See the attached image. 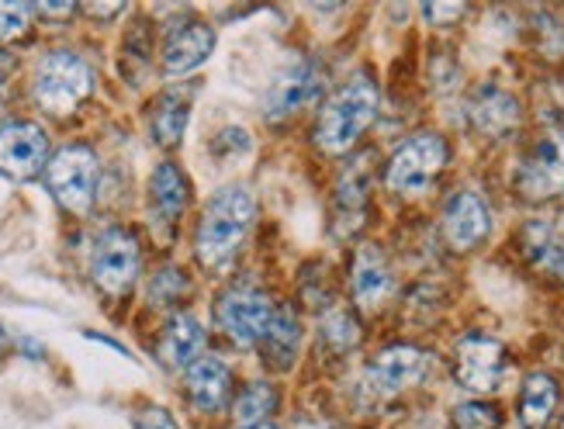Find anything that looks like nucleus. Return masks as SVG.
<instances>
[{"label":"nucleus","instance_id":"2f4dec72","mask_svg":"<svg viewBox=\"0 0 564 429\" xmlns=\"http://www.w3.org/2000/svg\"><path fill=\"white\" fill-rule=\"evenodd\" d=\"M87 14H94V18H115V14H121V4H87Z\"/></svg>","mask_w":564,"mask_h":429},{"label":"nucleus","instance_id":"bb28decb","mask_svg":"<svg viewBox=\"0 0 564 429\" xmlns=\"http://www.w3.org/2000/svg\"><path fill=\"white\" fill-rule=\"evenodd\" d=\"M35 8L29 4H0V39H18L29 29V18Z\"/></svg>","mask_w":564,"mask_h":429},{"label":"nucleus","instance_id":"f8f14e48","mask_svg":"<svg viewBox=\"0 0 564 429\" xmlns=\"http://www.w3.org/2000/svg\"><path fill=\"white\" fill-rule=\"evenodd\" d=\"M426 374V353L415 346H388L371 361V385L381 395H399L412 385H420Z\"/></svg>","mask_w":564,"mask_h":429},{"label":"nucleus","instance_id":"c85d7f7f","mask_svg":"<svg viewBox=\"0 0 564 429\" xmlns=\"http://www.w3.org/2000/svg\"><path fill=\"white\" fill-rule=\"evenodd\" d=\"M423 14H426V21H433V24H447V21L460 18L464 8H460V4H426Z\"/></svg>","mask_w":564,"mask_h":429},{"label":"nucleus","instance_id":"39448f33","mask_svg":"<svg viewBox=\"0 0 564 429\" xmlns=\"http://www.w3.org/2000/svg\"><path fill=\"white\" fill-rule=\"evenodd\" d=\"M444 167H447V142L433 132H423L409 139L399 153L391 157L384 170V184L395 194H423Z\"/></svg>","mask_w":564,"mask_h":429},{"label":"nucleus","instance_id":"6ab92c4d","mask_svg":"<svg viewBox=\"0 0 564 429\" xmlns=\"http://www.w3.org/2000/svg\"><path fill=\"white\" fill-rule=\"evenodd\" d=\"M299 343H302L299 319H294V312H288V309H278L271 325H267V336L260 340L263 357L278 371H288L294 364V357H299Z\"/></svg>","mask_w":564,"mask_h":429},{"label":"nucleus","instance_id":"ddd939ff","mask_svg":"<svg viewBox=\"0 0 564 429\" xmlns=\"http://www.w3.org/2000/svg\"><path fill=\"white\" fill-rule=\"evenodd\" d=\"M488 229H492V215L475 191H460L447 201L444 236L454 249H475L488 236Z\"/></svg>","mask_w":564,"mask_h":429},{"label":"nucleus","instance_id":"b1692460","mask_svg":"<svg viewBox=\"0 0 564 429\" xmlns=\"http://www.w3.org/2000/svg\"><path fill=\"white\" fill-rule=\"evenodd\" d=\"M274 412H278V392L271 385H263V382L250 385L236 401V419L242 426L267 422V416H274Z\"/></svg>","mask_w":564,"mask_h":429},{"label":"nucleus","instance_id":"2eb2a0df","mask_svg":"<svg viewBox=\"0 0 564 429\" xmlns=\"http://www.w3.org/2000/svg\"><path fill=\"white\" fill-rule=\"evenodd\" d=\"M232 374L218 357H198L187 367V395L202 412H215L226 406Z\"/></svg>","mask_w":564,"mask_h":429},{"label":"nucleus","instance_id":"f3484780","mask_svg":"<svg viewBox=\"0 0 564 429\" xmlns=\"http://www.w3.org/2000/svg\"><path fill=\"white\" fill-rule=\"evenodd\" d=\"M202 350H205V330L198 319H191V315L170 319L160 340V361L166 367H191L202 357Z\"/></svg>","mask_w":564,"mask_h":429},{"label":"nucleus","instance_id":"20e7f679","mask_svg":"<svg viewBox=\"0 0 564 429\" xmlns=\"http://www.w3.org/2000/svg\"><path fill=\"white\" fill-rule=\"evenodd\" d=\"M45 184L63 208L84 215L94 205L97 187V157L87 146H66L45 163Z\"/></svg>","mask_w":564,"mask_h":429},{"label":"nucleus","instance_id":"f704fd0d","mask_svg":"<svg viewBox=\"0 0 564 429\" xmlns=\"http://www.w3.org/2000/svg\"><path fill=\"white\" fill-rule=\"evenodd\" d=\"M8 346V333H4V325H0V350Z\"/></svg>","mask_w":564,"mask_h":429},{"label":"nucleus","instance_id":"4be33fe9","mask_svg":"<svg viewBox=\"0 0 564 429\" xmlns=\"http://www.w3.org/2000/svg\"><path fill=\"white\" fill-rule=\"evenodd\" d=\"M150 191H153V205L166 218H177L187 208V181H184V173L174 163H160L156 167Z\"/></svg>","mask_w":564,"mask_h":429},{"label":"nucleus","instance_id":"393cba45","mask_svg":"<svg viewBox=\"0 0 564 429\" xmlns=\"http://www.w3.org/2000/svg\"><path fill=\"white\" fill-rule=\"evenodd\" d=\"M323 336L333 350H350V346H357V340H360V325H357V319L350 315V312H333V315H326V322H323Z\"/></svg>","mask_w":564,"mask_h":429},{"label":"nucleus","instance_id":"cd10ccee","mask_svg":"<svg viewBox=\"0 0 564 429\" xmlns=\"http://www.w3.org/2000/svg\"><path fill=\"white\" fill-rule=\"evenodd\" d=\"M135 429H181V426L166 409H142L135 416Z\"/></svg>","mask_w":564,"mask_h":429},{"label":"nucleus","instance_id":"473e14b6","mask_svg":"<svg viewBox=\"0 0 564 429\" xmlns=\"http://www.w3.org/2000/svg\"><path fill=\"white\" fill-rule=\"evenodd\" d=\"M21 350L29 353V357H35V361L45 353V350H42V343H35V340H21Z\"/></svg>","mask_w":564,"mask_h":429},{"label":"nucleus","instance_id":"a878e982","mask_svg":"<svg viewBox=\"0 0 564 429\" xmlns=\"http://www.w3.org/2000/svg\"><path fill=\"white\" fill-rule=\"evenodd\" d=\"M454 429H499V409L485 401H464L454 409Z\"/></svg>","mask_w":564,"mask_h":429},{"label":"nucleus","instance_id":"6e6552de","mask_svg":"<svg viewBox=\"0 0 564 429\" xmlns=\"http://www.w3.org/2000/svg\"><path fill=\"white\" fill-rule=\"evenodd\" d=\"M271 298L257 288H232L218 298V322L236 346H253L267 336V325L274 319Z\"/></svg>","mask_w":564,"mask_h":429},{"label":"nucleus","instance_id":"423d86ee","mask_svg":"<svg viewBox=\"0 0 564 429\" xmlns=\"http://www.w3.org/2000/svg\"><path fill=\"white\" fill-rule=\"evenodd\" d=\"M517 187L530 201H544L564 191V121L551 125L517 170Z\"/></svg>","mask_w":564,"mask_h":429},{"label":"nucleus","instance_id":"f257e3e1","mask_svg":"<svg viewBox=\"0 0 564 429\" xmlns=\"http://www.w3.org/2000/svg\"><path fill=\"white\" fill-rule=\"evenodd\" d=\"M375 115H378V84L367 77V73H357V77L343 84L329 97V105L318 111L315 146L333 157L347 153L364 136L367 125L375 121Z\"/></svg>","mask_w":564,"mask_h":429},{"label":"nucleus","instance_id":"9d476101","mask_svg":"<svg viewBox=\"0 0 564 429\" xmlns=\"http://www.w3.org/2000/svg\"><path fill=\"white\" fill-rule=\"evenodd\" d=\"M48 139L32 121H8L0 129V173L14 181H29L45 167Z\"/></svg>","mask_w":564,"mask_h":429},{"label":"nucleus","instance_id":"7c9ffc66","mask_svg":"<svg viewBox=\"0 0 564 429\" xmlns=\"http://www.w3.org/2000/svg\"><path fill=\"white\" fill-rule=\"evenodd\" d=\"M8 77H11V60L0 53V105H4V97H8Z\"/></svg>","mask_w":564,"mask_h":429},{"label":"nucleus","instance_id":"4468645a","mask_svg":"<svg viewBox=\"0 0 564 429\" xmlns=\"http://www.w3.org/2000/svg\"><path fill=\"white\" fill-rule=\"evenodd\" d=\"M212 49H215V32L208 24H202V21L177 24V29L166 35L163 66H166V73H191L212 56Z\"/></svg>","mask_w":564,"mask_h":429},{"label":"nucleus","instance_id":"a211bd4d","mask_svg":"<svg viewBox=\"0 0 564 429\" xmlns=\"http://www.w3.org/2000/svg\"><path fill=\"white\" fill-rule=\"evenodd\" d=\"M471 121L485 136H506L512 125L520 121L517 97L499 90V87H481L471 100Z\"/></svg>","mask_w":564,"mask_h":429},{"label":"nucleus","instance_id":"0eeeda50","mask_svg":"<svg viewBox=\"0 0 564 429\" xmlns=\"http://www.w3.org/2000/svg\"><path fill=\"white\" fill-rule=\"evenodd\" d=\"M90 274L101 291L126 294L139 277V243L126 229L101 233L90 254Z\"/></svg>","mask_w":564,"mask_h":429},{"label":"nucleus","instance_id":"412c9836","mask_svg":"<svg viewBox=\"0 0 564 429\" xmlns=\"http://www.w3.org/2000/svg\"><path fill=\"white\" fill-rule=\"evenodd\" d=\"M187 118H191V100L184 94H177V90L163 94L156 111H153V136H156V142L177 146L184 139Z\"/></svg>","mask_w":564,"mask_h":429},{"label":"nucleus","instance_id":"f03ea898","mask_svg":"<svg viewBox=\"0 0 564 429\" xmlns=\"http://www.w3.org/2000/svg\"><path fill=\"white\" fill-rule=\"evenodd\" d=\"M253 225V197L247 187H223L198 225V260L212 270H223L239 254Z\"/></svg>","mask_w":564,"mask_h":429},{"label":"nucleus","instance_id":"5701e85b","mask_svg":"<svg viewBox=\"0 0 564 429\" xmlns=\"http://www.w3.org/2000/svg\"><path fill=\"white\" fill-rule=\"evenodd\" d=\"M523 246H527V257L536 267H544L547 274H554L564 281V243L547 229V225L533 222L530 229L523 233Z\"/></svg>","mask_w":564,"mask_h":429},{"label":"nucleus","instance_id":"dca6fc26","mask_svg":"<svg viewBox=\"0 0 564 429\" xmlns=\"http://www.w3.org/2000/svg\"><path fill=\"white\" fill-rule=\"evenodd\" d=\"M391 291V270L378 246H360L354 257V298L360 309H378Z\"/></svg>","mask_w":564,"mask_h":429},{"label":"nucleus","instance_id":"aec40b11","mask_svg":"<svg viewBox=\"0 0 564 429\" xmlns=\"http://www.w3.org/2000/svg\"><path fill=\"white\" fill-rule=\"evenodd\" d=\"M557 382L551 374H530L527 385H523V395H520V419L527 429H544L557 409Z\"/></svg>","mask_w":564,"mask_h":429},{"label":"nucleus","instance_id":"9b49d317","mask_svg":"<svg viewBox=\"0 0 564 429\" xmlns=\"http://www.w3.org/2000/svg\"><path fill=\"white\" fill-rule=\"evenodd\" d=\"M318 87H323V69H318L312 60H299L291 63L281 77L274 81V87L267 90L263 100V115L271 121L291 118L294 111H302L305 105H312Z\"/></svg>","mask_w":564,"mask_h":429},{"label":"nucleus","instance_id":"c756f323","mask_svg":"<svg viewBox=\"0 0 564 429\" xmlns=\"http://www.w3.org/2000/svg\"><path fill=\"white\" fill-rule=\"evenodd\" d=\"M35 11L45 14V18H69L77 8H73V4H39Z\"/></svg>","mask_w":564,"mask_h":429},{"label":"nucleus","instance_id":"7ed1b4c3","mask_svg":"<svg viewBox=\"0 0 564 429\" xmlns=\"http://www.w3.org/2000/svg\"><path fill=\"white\" fill-rule=\"evenodd\" d=\"M94 90V69L77 53H48L35 69V100L48 115H69Z\"/></svg>","mask_w":564,"mask_h":429},{"label":"nucleus","instance_id":"1a4fd4ad","mask_svg":"<svg viewBox=\"0 0 564 429\" xmlns=\"http://www.w3.org/2000/svg\"><path fill=\"white\" fill-rule=\"evenodd\" d=\"M457 382L468 388V392H478V395H488L496 392L502 374H506V350L499 340L492 336H481V333H471L457 343Z\"/></svg>","mask_w":564,"mask_h":429},{"label":"nucleus","instance_id":"72a5a7b5","mask_svg":"<svg viewBox=\"0 0 564 429\" xmlns=\"http://www.w3.org/2000/svg\"><path fill=\"white\" fill-rule=\"evenodd\" d=\"M242 429H278L274 422H253V426H242Z\"/></svg>","mask_w":564,"mask_h":429}]
</instances>
